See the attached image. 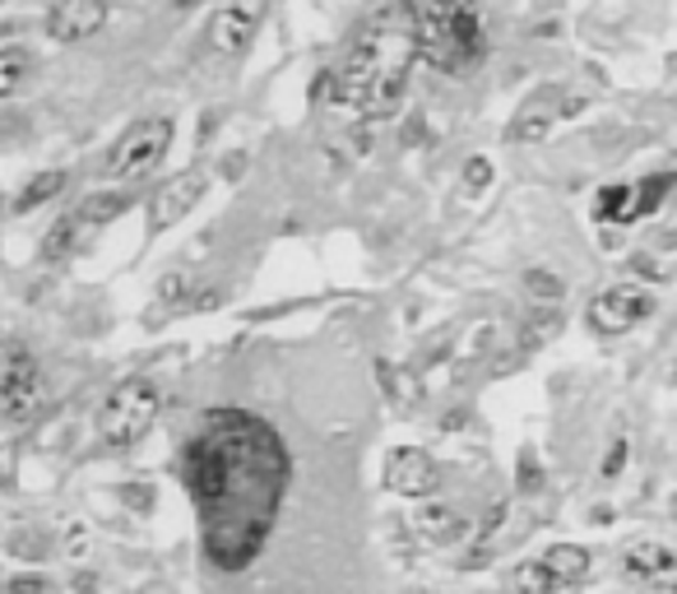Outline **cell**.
Wrapping results in <instances>:
<instances>
[{"label":"cell","instance_id":"15","mask_svg":"<svg viewBox=\"0 0 677 594\" xmlns=\"http://www.w3.org/2000/svg\"><path fill=\"white\" fill-rule=\"evenodd\" d=\"M594 218L599 224H636V218H645L636 186H603L594 201Z\"/></svg>","mask_w":677,"mask_h":594},{"label":"cell","instance_id":"20","mask_svg":"<svg viewBox=\"0 0 677 594\" xmlns=\"http://www.w3.org/2000/svg\"><path fill=\"white\" fill-rule=\"evenodd\" d=\"M506 590L511 594H552V581H548V571H544V562H520L506 576Z\"/></svg>","mask_w":677,"mask_h":594},{"label":"cell","instance_id":"13","mask_svg":"<svg viewBox=\"0 0 677 594\" xmlns=\"http://www.w3.org/2000/svg\"><path fill=\"white\" fill-rule=\"evenodd\" d=\"M538 562H544V571H548L552 594H557V590H576V585H584V576H590V566H594L590 548H580V543H552Z\"/></svg>","mask_w":677,"mask_h":594},{"label":"cell","instance_id":"14","mask_svg":"<svg viewBox=\"0 0 677 594\" xmlns=\"http://www.w3.org/2000/svg\"><path fill=\"white\" fill-rule=\"evenodd\" d=\"M413 525H418V534H422L427 543H441V548H445V543H460L464 530H469L464 511H460V506H450V501H427V506H418Z\"/></svg>","mask_w":677,"mask_h":594},{"label":"cell","instance_id":"9","mask_svg":"<svg viewBox=\"0 0 677 594\" xmlns=\"http://www.w3.org/2000/svg\"><path fill=\"white\" fill-rule=\"evenodd\" d=\"M622 571L654 594H677V548L659 539H636L622 548Z\"/></svg>","mask_w":677,"mask_h":594},{"label":"cell","instance_id":"21","mask_svg":"<svg viewBox=\"0 0 677 594\" xmlns=\"http://www.w3.org/2000/svg\"><path fill=\"white\" fill-rule=\"evenodd\" d=\"M673 191V172H649L645 182H636V195H641V214H654Z\"/></svg>","mask_w":677,"mask_h":594},{"label":"cell","instance_id":"23","mask_svg":"<svg viewBox=\"0 0 677 594\" xmlns=\"http://www.w3.org/2000/svg\"><path fill=\"white\" fill-rule=\"evenodd\" d=\"M61 548H65V558H71V562H79V558L88 553V530H84L79 520H71V525H65V534H61Z\"/></svg>","mask_w":677,"mask_h":594},{"label":"cell","instance_id":"10","mask_svg":"<svg viewBox=\"0 0 677 594\" xmlns=\"http://www.w3.org/2000/svg\"><path fill=\"white\" fill-rule=\"evenodd\" d=\"M380 483L395 493V497H432L441 488V469H437V460L418 451V446H395L386 455V474H380Z\"/></svg>","mask_w":677,"mask_h":594},{"label":"cell","instance_id":"11","mask_svg":"<svg viewBox=\"0 0 677 594\" xmlns=\"http://www.w3.org/2000/svg\"><path fill=\"white\" fill-rule=\"evenodd\" d=\"M205 172H176L163 186H153L149 195V233H168L176 228L182 218L200 205V195H205Z\"/></svg>","mask_w":677,"mask_h":594},{"label":"cell","instance_id":"7","mask_svg":"<svg viewBox=\"0 0 677 594\" xmlns=\"http://www.w3.org/2000/svg\"><path fill=\"white\" fill-rule=\"evenodd\" d=\"M654 312V293L645 283H613V289H603L590 306V330L594 335H626V330H636L645 316Z\"/></svg>","mask_w":677,"mask_h":594},{"label":"cell","instance_id":"19","mask_svg":"<svg viewBox=\"0 0 677 594\" xmlns=\"http://www.w3.org/2000/svg\"><path fill=\"white\" fill-rule=\"evenodd\" d=\"M29 52L24 47H6L0 52V98H14L19 89H24V79H29Z\"/></svg>","mask_w":677,"mask_h":594},{"label":"cell","instance_id":"24","mask_svg":"<svg viewBox=\"0 0 677 594\" xmlns=\"http://www.w3.org/2000/svg\"><path fill=\"white\" fill-rule=\"evenodd\" d=\"M525 289L538 298V302H552V298H561V279H552V274H525Z\"/></svg>","mask_w":677,"mask_h":594},{"label":"cell","instance_id":"26","mask_svg":"<svg viewBox=\"0 0 677 594\" xmlns=\"http://www.w3.org/2000/svg\"><path fill=\"white\" fill-rule=\"evenodd\" d=\"M626 436H617V442H613V451H608V460H603V478H617L622 474V465H626Z\"/></svg>","mask_w":677,"mask_h":594},{"label":"cell","instance_id":"29","mask_svg":"<svg viewBox=\"0 0 677 594\" xmlns=\"http://www.w3.org/2000/svg\"><path fill=\"white\" fill-rule=\"evenodd\" d=\"M182 293H186V279L182 274H168L163 283H158V298H163V302H176Z\"/></svg>","mask_w":677,"mask_h":594},{"label":"cell","instance_id":"1","mask_svg":"<svg viewBox=\"0 0 677 594\" xmlns=\"http://www.w3.org/2000/svg\"><path fill=\"white\" fill-rule=\"evenodd\" d=\"M292 451L269 418L218 404L182 446V483L200 520V558L209 576L256 571L279 534L292 493Z\"/></svg>","mask_w":677,"mask_h":594},{"label":"cell","instance_id":"4","mask_svg":"<svg viewBox=\"0 0 677 594\" xmlns=\"http://www.w3.org/2000/svg\"><path fill=\"white\" fill-rule=\"evenodd\" d=\"M158 409H163V390L149 377H126L107 390V400L98 409V432L107 446H135L144 442L149 428L158 423Z\"/></svg>","mask_w":677,"mask_h":594},{"label":"cell","instance_id":"25","mask_svg":"<svg viewBox=\"0 0 677 594\" xmlns=\"http://www.w3.org/2000/svg\"><path fill=\"white\" fill-rule=\"evenodd\" d=\"M487 182H492V163H487V159H469V163H464V186H469V191H483Z\"/></svg>","mask_w":677,"mask_h":594},{"label":"cell","instance_id":"28","mask_svg":"<svg viewBox=\"0 0 677 594\" xmlns=\"http://www.w3.org/2000/svg\"><path fill=\"white\" fill-rule=\"evenodd\" d=\"M631 270H636V274H645V279H664V274H668V270L659 266V260H654V256H645V251H641V256H631Z\"/></svg>","mask_w":677,"mask_h":594},{"label":"cell","instance_id":"17","mask_svg":"<svg viewBox=\"0 0 677 594\" xmlns=\"http://www.w3.org/2000/svg\"><path fill=\"white\" fill-rule=\"evenodd\" d=\"M84 228H88V224H84L79 214L56 218V224L47 228V237H42V260H52V266H56V260H65V256L79 247V233H84Z\"/></svg>","mask_w":677,"mask_h":594},{"label":"cell","instance_id":"22","mask_svg":"<svg viewBox=\"0 0 677 594\" xmlns=\"http://www.w3.org/2000/svg\"><path fill=\"white\" fill-rule=\"evenodd\" d=\"M548 126H552V112H538V107H529V112H525L520 121H515L511 136H515V140H544V136H548Z\"/></svg>","mask_w":677,"mask_h":594},{"label":"cell","instance_id":"27","mask_svg":"<svg viewBox=\"0 0 677 594\" xmlns=\"http://www.w3.org/2000/svg\"><path fill=\"white\" fill-rule=\"evenodd\" d=\"M52 581L47 576H10V594H47Z\"/></svg>","mask_w":677,"mask_h":594},{"label":"cell","instance_id":"30","mask_svg":"<svg viewBox=\"0 0 677 594\" xmlns=\"http://www.w3.org/2000/svg\"><path fill=\"white\" fill-rule=\"evenodd\" d=\"M668 516H673V520H677V493H673V497H668Z\"/></svg>","mask_w":677,"mask_h":594},{"label":"cell","instance_id":"2","mask_svg":"<svg viewBox=\"0 0 677 594\" xmlns=\"http://www.w3.org/2000/svg\"><path fill=\"white\" fill-rule=\"evenodd\" d=\"M422 61V6L418 0H380L353 33L344 61L330 75V102L353 107L367 121L399 112L409 71Z\"/></svg>","mask_w":677,"mask_h":594},{"label":"cell","instance_id":"3","mask_svg":"<svg viewBox=\"0 0 677 594\" xmlns=\"http://www.w3.org/2000/svg\"><path fill=\"white\" fill-rule=\"evenodd\" d=\"M487 56L483 0H422V61L441 75H469Z\"/></svg>","mask_w":677,"mask_h":594},{"label":"cell","instance_id":"5","mask_svg":"<svg viewBox=\"0 0 677 594\" xmlns=\"http://www.w3.org/2000/svg\"><path fill=\"white\" fill-rule=\"evenodd\" d=\"M172 130H176L172 117H140L135 126H126V136L107 153V172L117 182H140L149 172H158V163L172 149Z\"/></svg>","mask_w":677,"mask_h":594},{"label":"cell","instance_id":"16","mask_svg":"<svg viewBox=\"0 0 677 594\" xmlns=\"http://www.w3.org/2000/svg\"><path fill=\"white\" fill-rule=\"evenodd\" d=\"M130 205H135V195H130V191H121V186L111 191V186H107V191H94V195H88V201H84L75 214L84 218L88 228H98V224H111V218H121Z\"/></svg>","mask_w":677,"mask_h":594},{"label":"cell","instance_id":"8","mask_svg":"<svg viewBox=\"0 0 677 594\" xmlns=\"http://www.w3.org/2000/svg\"><path fill=\"white\" fill-rule=\"evenodd\" d=\"M265 10H269V0H223L209 19V29H205L209 52L214 56H241L246 47H251V37L260 33Z\"/></svg>","mask_w":677,"mask_h":594},{"label":"cell","instance_id":"6","mask_svg":"<svg viewBox=\"0 0 677 594\" xmlns=\"http://www.w3.org/2000/svg\"><path fill=\"white\" fill-rule=\"evenodd\" d=\"M0 390H6V423L10 428L33 423L42 409V367L29 354L24 339H6V377H0Z\"/></svg>","mask_w":677,"mask_h":594},{"label":"cell","instance_id":"12","mask_svg":"<svg viewBox=\"0 0 677 594\" xmlns=\"http://www.w3.org/2000/svg\"><path fill=\"white\" fill-rule=\"evenodd\" d=\"M111 19L107 0H52L47 10V37L52 42H84L103 33V24Z\"/></svg>","mask_w":677,"mask_h":594},{"label":"cell","instance_id":"18","mask_svg":"<svg viewBox=\"0 0 677 594\" xmlns=\"http://www.w3.org/2000/svg\"><path fill=\"white\" fill-rule=\"evenodd\" d=\"M65 182H71V177H65V172L61 168H52V172H37V177L24 186V191H19L14 195V214H33L37 205H47V201H56V195L65 191Z\"/></svg>","mask_w":677,"mask_h":594}]
</instances>
